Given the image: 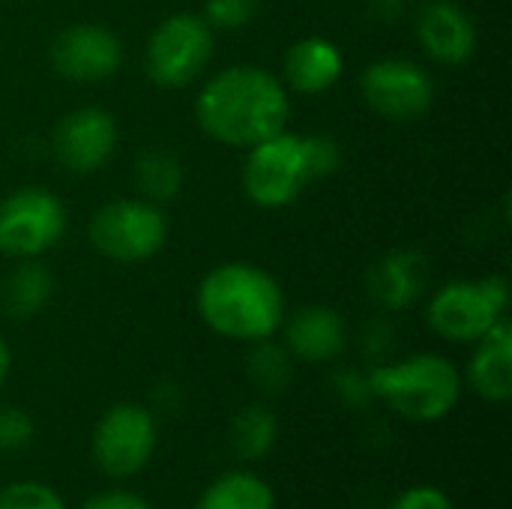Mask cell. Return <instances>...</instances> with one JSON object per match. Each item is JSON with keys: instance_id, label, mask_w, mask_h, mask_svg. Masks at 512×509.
Segmentation results:
<instances>
[{"instance_id": "obj_23", "label": "cell", "mask_w": 512, "mask_h": 509, "mask_svg": "<svg viewBox=\"0 0 512 509\" xmlns=\"http://www.w3.org/2000/svg\"><path fill=\"white\" fill-rule=\"evenodd\" d=\"M0 509H66V504L51 486L21 480L0 489Z\"/></svg>"}, {"instance_id": "obj_5", "label": "cell", "mask_w": 512, "mask_h": 509, "mask_svg": "<svg viewBox=\"0 0 512 509\" xmlns=\"http://www.w3.org/2000/svg\"><path fill=\"white\" fill-rule=\"evenodd\" d=\"M510 309V285L504 276L459 279L435 291L429 303V327L447 342L483 339Z\"/></svg>"}, {"instance_id": "obj_19", "label": "cell", "mask_w": 512, "mask_h": 509, "mask_svg": "<svg viewBox=\"0 0 512 509\" xmlns=\"http://www.w3.org/2000/svg\"><path fill=\"white\" fill-rule=\"evenodd\" d=\"M192 509H276V495L258 474L228 471L201 492Z\"/></svg>"}, {"instance_id": "obj_26", "label": "cell", "mask_w": 512, "mask_h": 509, "mask_svg": "<svg viewBox=\"0 0 512 509\" xmlns=\"http://www.w3.org/2000/svg\"><path fill=\"white\" fill-rule=\"evenodd\" d=\"M387 509H456V507H453V501H450V495H447L444 489L423 483V486H411V489L399 492V495L387 504Z\"/></svg>"}, {"instance_id": "obj_14", "label": "cell", "mask_w": 512, "mask_h": 509, "mask_svg": "<svg viewBox=\"0 0 512 509\" xmlns=\"http://www.w3.org/2000/svg\"><path fill=\"white\" fill-rule=\"evenodd\" d=\"M429 282V261L414 249L387 252L366 276L369 297L384 312H402L420 300Z\"/></svg>"}, {"instance_id": "obj_4", "label": "cell", "mask_w": 512, "mask_h": 509, "mask_svg": "<svg viewBox=\"0 0 512 509\" xmlns=\"http://www.w3.org/2000/svg\"><path fill=\"white\" fill-rule=\"evenodd\" d=\"M372 399H381L402 420H444L462 399V375L441 354H414L399 363H378L366 375Z\"/></svg>"}, {"instance_id": "obj_7", "label": "cell", "mask_w": 512, "mask_h": 509, "mask_svg": "<svg viewBox=\"0 0 512 509\" xmlns=\"http://www.w3.org/2000/svg\"><path fill=\"white\" fill-rule=\"evenodd\" d=\"M213 54V27L192 12L168 15L147 39L144 69L159 87L192 84Z\"/></svg>"}, {"instance_id": "obj_9", "label": "cell", "mask_w": 512, "mask_h": 509, "mask_svg": "<svg viewBox=\"0 0 512 509\" xmlns=\"http://www.w3.org/2000/svg\"><path fill=\"white\" fill-rule=\"evenodd\" d=\"M63 231L66 207L42 186L15 189L0 201V252L9 258H39L63 240Z\"/></svg>"}, {"instance_id": "obj_28", "label": "cell", "mask_w": 512, "mask_h": 509, "mask_svg": "<svg viewBox=\"0 0 512 509\" xmlns=\"http://www.w3.org/2000/svg\"><path fill=\"white\" fill-rule=\"evenodd\" d=\"M84 509H153L141 495L126 492V489H111V492H96L87 498Z\"/></svg>"}, {"instance_id": "obj_1", "label": "cell", "mask_w": 512, "mask_h": 509, "mask_svg": "<svg viewBox=\"0 0 512 509\" xmlns=\"http://www.w3.org/2000/svg\"><path fill=\"white\" fill-rule=\"evenodd\" d=\"M198 126L225 147H255L288 129L291 99L285 84L261 66H228L195 99Z\"/></svg>"}, {"instance_id": "obj_15", "label": "cell", "mask_w": 512, "mask_h": 509, "mask_svg": "<svg viewBox=\"0 0 512 509\" xmlns=\"http://www.w3.org/2000/svg\"><path fill=\"white\" fill-rule=\"evenodd\" d=\"M345 342V321L330 306H303L285 324V348L303 363H330L345 351Z\"/></svg>"}, {"instance_id": "obj_13", "label": "cell", "mask_w": 512, "mask_h": 509, "mask_svg": "<svg viewBox=\"0 0 512 509\" xmlns=\"http://www.w3.org/2000/svg\"><path fill=\"white\" fill-rule=\"evenodd\" d=\"M417 39L432 60L459 66L477 48V27L456 0H429L417 15Z\"/></svg>"}, {"instance_id": "obj_17", "label": "cell", "mask_w": 512, "mask_h": 509, "mask_svg": "<svg viewBox=\"0 0 512 509\" xmlns=\"http://www.w3.org/2000/svg\"><path fill=\"white\" fill-rule=\"evenodd\" d=\"M345 60L336 42L324 36H306L285 54V81L291 90L315 96L330 90L342 78Z\"/></svg>"}, {"instance_id": "obj_11", "label": "cell", "mask_w": 512, "mask_h": 509, "mask_svg": "<svg viewBox=\"0 0 512 509\" xmlns=\"http://www.w3.org/2000/svg\"><path fill=\"white\" fill-rule=\"evenodd\" d=\"M123 63V45L105 24H69L51 42V66L66 81L96 84L111 78Z\"/></svg>"}, {"instance_id": "obj_6", "label": "cell", "mask_w": 512, "mask_h": 509, "mask_svg": "<svg viewBox=\"0 0 512 509\" xmlns=\"http://www.w3.org/2000/svg\"><path fill=\"white\" fill-rule=\"evenodd\" d=\"M168 240V222L159 204L147 198H120L99 207L90 219V243L117 264L153 258Z\"/></svg>"}, {"instance_id": "obj_12", "label": "cell", "mask_w": 512, "mask_h": 509, "mask_svg": "<svg viewBox=\"0 0 512 509\" xmlns=\"http://www.w3.org/2000/svg\"><path fill=\"white\" fill-rule=\"evenodd\" d=\"M51 147L66 171L93 174L117 150V120L105 108H75L57 120Z\"/></svg>"}, {"instance_id": "obj_22", "label": "cell", "mask_w": 512, "mask_h": 509, "mask_svg": "<svg viewBox=\"0 0 512 509\" xmlns=\"http://www.w3.org/2000/svg\"><path fill=\"white\" fill-rule=\"evenodd\" d=\"M255 348L246 357V372L249 378L264 390V393H279L291 384L294 375V357L288 354L285 345H276L270 339L252 342Z\"/></svg>"}, {"instance_id": "obj_16", "label": "cell", "mask_w": 512, "mask_h": 509, "mask_svg": "<svg viewBox=\"0 0 512 509\" xmlns=\"http://www.w3.org/2000/svg\"><path fill=\"white\" fill-rule=\"evenodd\" d=\"M468 384L492 405H507L512 399V324L507 315L477 339V351L468 363Z\"/></svg>"}, {"instance_id": "obj_3", "label": "cell", "mask_w": 512, "mask_h": 509, "mask_svg": "<svg viewBox=\"0 0 512 509\" xmlns=\"http://www.w3.org/2000/svg\"><path fill=\"white\" fill-rule=\"evenodd\" d=\"M342 165V150L327 135L279 132L255 147L243 162V192L258 207H288L312 180L330 177Z\"/></svg>"}, {"instance_id": "obj_24", "label": "cell", "mask_w": 512, "mask_h": 509, "mask_svg": "<svg viewBox=\"0 0 512 509\" xmlns=\"http://www.w3.org/2000/svg\"><path fill=\"white\" fill-rule=\"evenodd\" d=\"M36 435L33 417L21 408L0 405V453H15L24 450Z\"/></svg>"}, {"instance_id": "obj_18", "label": "cell", "mask_w": 512, "mask_h": 509, "mask_svg": "<svg viewBox=\"0 0 512 509\" xmlns=\"http://www.w3.org/2000/svg\"><path fill=\"white\" fill-rule=\"evenodd\" d=\"M54 294V276L45 264L36 258H21V264L3 279L0 288V306L9 318L27 321L39 315Z\"/></svg>"}, {"instance_id": "obj_29", "label": "cell", "mask_w": 512, "mask_h": 509, "mask_svg": "<svg viewBox=\"0 0 512 509\" xmlns=\"http://www.w3.org/2000/svg\"><path fill=\"white\" fill-rule=\"evenodd\" d=\"M9 369H12V351H9L6 339L0 336V390H3V384L9 378Z\"/></svg>"}, {"instance_id": "obj_25", "label": "cell", "mask_w": 512, "mask_h": 509, "mask_svg": "<svg viewBox=\"0 0 512 509\" xmlns=\"http://www.w3.org/2000/svg\"><path fill=\"white\" fill-rule=\"evenodd\" d=\"M261 0H207L204 3V21L219 30H237L246 21L255 18Z\"/></svg>"}, {"instance_id": "obj_27", "label": "cell", "mask_w": 512, "mask_h": 509, "mask_svg": "<svg viewBox=\"0 0 512 509\" xmlns=\"http://www.w3.org/2000/svg\"><path fill=\"white\" fill-rule=\"evenodd\" d=\"M336 393H339V399H342L345 405H351V408H363V405L372 399V390H369L366 375H360V372H354V369L336 375Z\"/></svg>"}, {"instance_id": "obj_8", "label": "cell", "mask_w": 512, "mask_h": 509, "mask_svg": "<svg viewBox=\"0 0 512 509\" xmlns=\"http://www.w3.org/2000/svg\"><path fill=\"white\" fill-rule=\"evenodd\" d=\"M156 441L159 429L153 414L144 405L120 402L99 417L90 450L102 474L126 480L147 468V462L156 453Z\"/></svg>"}, {"instance_id": "obj_20", "label": "cell", "mask_w": 512, "mask_h": 509, "mask_svg": "<svg viewBox=\"0 0 512 509\" xmlns=\"http://www.w3.org/2000/svg\"><path fill=\"white\" fill-rule=\"evenodd\" d=\"M135 183L147 201L153 204L171 201L183 189V162L165 147H150L138 156Z\"/></svg>"}, {"instance_id": "obj_10", "label": "cell", "mask_w": 512, "mask_h": 509, "mask_svg": "<svg viewBox=\"0 0 512 509\" xmlns=\"http://www.w3.org/2000/svg\"><path fill=\"white\" fill-rule=\"evenodd\" d=\"M360 93L375 114L396 120V123H408V120L423 117L432 108L435 81L414 60L387 57L363 69Z\"/></svg>"}, {"instance_id": "obj_21", "label": "cell", "mask_w": 512, "mask_h": 509, "mask_svg": "<svg viewBox=\"0 0 512 509\" xmlns=\"http://www.w3.org/2000/svg\"><path fill=\"white\" fill-rule=\"evenodd\" d=\"M276 438H279V420L264 405L243 408L231 423V447L246 462L264 459L276 447Z\"/></svg>"}, {"instance_id": "obj_2", "label": "cell", "mask_w": 512, "mask_h": 509, "mask_svg": "<svg viewBox=\"0 0 512 509\" xmlns=\"http://www.w3.org/2000/svg\"><path fill=\"white\" fill-rule=\"evenodd\" d=\"M201 321L234 342L270 339L285 318V294L279 282L255 264H219L198 285Z\"/></svg>"}]
</instances>
